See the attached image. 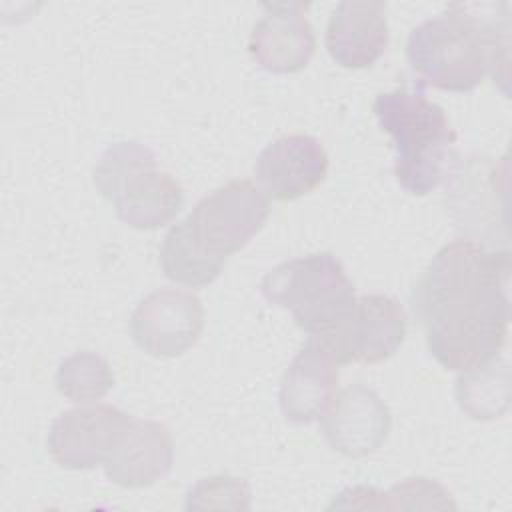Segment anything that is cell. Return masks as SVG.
Listing matches in <instances>:
<instances>
[{
    "instance_id": "cell-1",
    "label": "cell",
    "mask_w": 512,
    "mask_h": 512,
    "mask_svg": "<svg viewBox=\"0 0 512 512\" xmlns=\"http://www.w3.org/2000/svg\"><path fill=\"white\" fill-rule=\"evenodd\" d=\"M510 254L458 238L442 246L414 282L412 314L430 354L446 370L498 356L510 322Z\"/></svg>"
},
{
    "instance_id": "cell-2",
    "label": "cell",
    "mask_w": 512,
    "mask_h": 512,
    "mask_svg": "<svg viewBox=\"0 0 512 512\" xmlns=\"http://www.w3.org/2000/svg\"><path fill=\"white\" fill-rule=\"evenodd\" d=\"M268 214L266 194L248 178L230 180L200 198L162 240L160 264L166 278L192 288L212 284L226 258L262 230Z\"/></svg>"
},
{
    "instance_id": "cell-3",
    "label": "cell",
    "mask_w": 512,
    "mask_h": 512,
    "mask_svg": "<svg viewBox=\"0 0 512 512\" xmlns=\"http://www.w3.org/2000/svg\"><path fill=\"white\" fill-rule=\"evenodd\" d=\"M502 4L452 2L434 18L418 24L406 42L410 68L422 82L446 92L474 90L486 72L508 62V12L498 20Z\"/></svg>"
},
{
    "instance_id": "cell-4",
    "label": "cell",
    "mask_w": 512,
    "mask_h": 512,
    "mask_svg": "<svg viewBox=\"0 0 512 512\" xmlns=\"http://www.w3.org/2000/svg\"><path fill=\"white\" fill-rule=\"evenodd\" d=\"M372 110L380 128L392 136L398 184L412 196L432 192L448 176L450 148L456 142L444 110L422 90L408 88L378 94Z\"/></svg>"
},
{
    "instance_id": "cell-5",
    "label": "cell",
    "mask_w": 512,
    "mask_h": 512,
    "mask_svg": "<svg viewBox=\"0 0 512 512\" xmlns=\"http://www.w3.org/2000/svg\"><path fill=\"white\" fill-rule=\"evenodd\" d=\"M96 192L114 204L118 218L136 230L170 224L184 204L182 186L156 168L154 152L140 142L108 146L92 172Z\"/></svg>"
},
{
    "instance_id": "cell-6",
    "label": "cell",
    "mask_w": 512,
    "mask_h": 512,
    "mask_svg": "<svg viewBox=\"0 0 512 512\" xmlns=\"http://www.w3.org/2000/svg\"><path fill=\"white\" fill-rule=\"evenodd\" d=\"M262 296L290 310L298 328L310 336L334 330L354 306V284L342 262L330 252H316L274 266L260 282Z\"/></svg>"
},
{
    "instance_id": "cell-7",
    "label": "cell",
    "mask_w": 512,
    "mask_h": 512,
    "mask_svg": "<svg viewBox=\"0 0 512 512\" xmlns=\"http://www.w3.org/2000/svg\"><path fill=\"white\" fill-rule=\"evenodd\" d=\"M408 318L402 304L386 294H364L348 316L328 334L318 336L338 366L376 364L392 358L404 344Z\"/></svg>"
},
{
    "instance_id": "cell-8",
    "label": "cell",
    "mask_w": 512,
    "mask_h": 512,
    "mask_svg": "<svg viewBox=\"0 0 512 512\" xmlns=\"http://www.w3.org/2000/svg\"><path fill=\"white\" fill-rule=\"evenodd\" d=\"M204 328V308L194 292L160 288L144 296L130 316L134 344L154 358H174L192 348Z\"/></svg>"
},
{
    "instance_id": "cell-9",
    "label": "cell",
    "mask_w": 512,
    "mask_h": 512,
    "mask_svg": "<svg viewBox=\"0 0 512 512\" xmlns=\"http://www.w3.org/2000/svg\"><path fill=\"white\" fill-rule=\"evenodd\" d=\"M132 416L110 404L78 406L62 412L48 432V454L66 470H90L104 464Z\"/></svg>"
},
{
    "instance_id": "cell-10",
    "label": "cell",
    "mask_w": 512,
    "mask_h": 512,
    "mask_svg": "<svg viewBox=\"0 0 512 512\" xmlns=\"http://www.w3.org/2000/svg\"><path fill=\"white\" fill-rule=\"evenodd\" d=\"M320 420L328 446L346 458L374 454L384 446L392 430V414L386 402L362 384H352L338 392Z\"/></svg>"
},
{
    "instance_id": "cell-11",
    "label": "cell",
    "mask_w": 512,
    "mask_h": 512,
    "mask_svg": "<svg viewBox=\"0 0 512 512\" xmlns=\"http://www.w3.org/2000/svg\"><path fill=\"white\" fill-rule=\"evenodd\" d=\"M264 14L254 24L248 52L252 60L274 74H294L306 68L314 56L316 40L306 18L310 4L272 2L262 4Z\"/></svg>"
},
{
    "instance_id": "cell-12",
    "label": "cell",
    "mask_w": 512,
    "mask_h": 512,
    "mask_svg": "<svg viewBox=\"0 0 512 512\" xmlns=\"http://www.w3.org/2000/svg\"><path fill=\"white\" fill-rule=\"evenodd\" d=\"M328 154L318 138L286 134L270 142L256 158L254 176L272 200H296L324 182Z\"/></svg>"
},
{
    "instance_id": "cell-13",
    "label": "cell",
    "mask_w": 512,
    "mask_h": 512,
    "mask_svg": "<svg viewBox=\"0 0 512 512\" xmlns=\"http://www.w3.org/2000/svg\"><path fill=\"white\" fill-rule=\"evenodd\" d=\"M338 364L318 336H310L280 380V412L290 424L320 420L336 396Z\"/></svg>"
},
{
    "instance_id": "cell-14",
    "label": "cell",
    "mask_w": 512,
    "mask_h": 512,
    "mask_svg": "<svg viewBox=\"0 0 512 512\" xmlns=\"http://www.w3.org/2000/svg\"><path fill=\"white\" fill-rule=\"evenodd\" d=\"M326 50L342 68H368L388 48L386 4L376 0H344L326 24Z\"/></svg>"
},
{
    "instance_id": "cell-15",
    "label": "cell",
    "mask_w": 512,
    "mask_h": 512,
    "mask_svg": "<svg viewBox=\"0 0 512 512\" xmlns=\"http://www.w3.org/2000/svg\"><path fill=\"white\" fill-rule=\"evenodd\" d=\"M172 464L174 440L168 426L132 418L102 466L110 482L122 488H144L164 478Z\"/></svg>"
},
{
    "instance_id": "cell-16",
    "label": "cell",
    "mask_w": 512,
    "mask_h": 512,
    "mask_svg": "<svg viewBox=\"0 0 512 512\" xmlns=\"http://www.w3.org/2000/svg\"><path fill=\"white\" fill-rule=\"evenodd\" d=\"M454 396L464 414L474 420H496L510 406V364L492 358L486 364L462 370L454 382Z\"/></svg>"
},
{
    "instance_id": "cell-17",
    "label": "cell",
    "mask_w": 512,
    "mask_h": 512,
    "mask_svg": "<svg viewBox=\"0 0 512 512\" xmlns=\"http://www.w3.org/2000/svg\"><path fill=\"white\" fill-rule=\"evenodd\" d=\"M114 386L110 364L96 352L82 350L66 356L56 370L58 392L72 402H94Z\"/></svg>"
},
{
    "instance_id": "cell-18",
    "label": "cell",
    "mask_w": 512,
    "mask_h": 512,
    "mask_svg": "<svg viewBox=\"0 0 512 512\" xmlns=\"http://www.w3.org/2000/svg\"><path fill=\"white\" fill-rule=\"evenodd\" d=\"M186 510H250V488L244 478L220 474L202 478L186 492Z\"/></svg>"
},
{
    "instance_id": "cell-19",
    "label": "cell",
    "mask_w": 512,
    "mask_h": 512,
    "mask_svg": "<svg viewBox=\"0 0 512 512\" xmlns=\"http://www.w3.org/2000/svg\"><path fill=\"white\" fill-rule=\"evenodd\" d=\"M390 508H456L446 492L438 482L430 478H406L394 484L388 492Z\"/></svg>"
},
{
    "instance_id": "cell-20",
    "label": "cell",
    "mask_w": 512,
    "mask_h": 512,
    "mask_svg": "<svg viewBox=\"0 0 512 512\" xmlns=\"http://www.w3.org/2000/svg\"><path fill=\"white\" fill-rule=\"evenodd\" d=\"M328 508H390L388 492H380L370 486H354L340 494V500L332 502ZM392 510V508H390Z\"/></svg>"
}]
</instances>
